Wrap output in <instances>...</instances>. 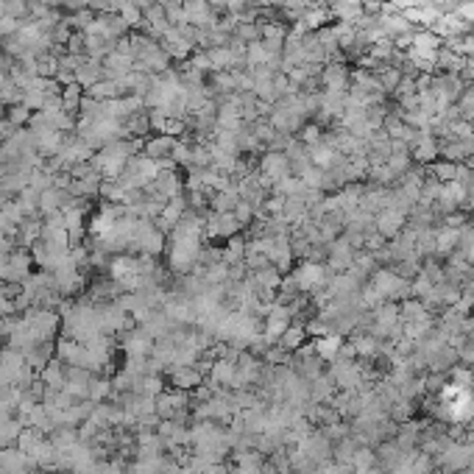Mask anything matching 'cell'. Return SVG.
I'll use <instances>...</instances> for the list:
<instances>
[{"label": "cell", "mask_w": 474, "mask_h": 474, "mask_svg": "<svg viewBox=\"0 0 474 474\" xmlns=\"http://www.w3.org/2000/svg\"><path fill=\"white\" fill-rule=\"evenodd\" d=\"M466 62H469V56H463V53H458V51L441 45V48H438V56H435V70H438V73H463V70H466Z\"/></svg>", "instance_id": "cell-6"}, {"label": "cell", "mask_w": 474, "mask_h": 474, "mask_svg": "<svg viewBox=\"0 0 474 474\" xmlns=\"http://www.w3.org/2000/svg\"><path fill=\"white\" fill-rule=\"evenodd\" d=\"M65 371H62V363L59 360H51L48 366H45V371H42V383L48 385V388H62L65 385Z\"/></svg>", "instance_id": "cell-16"}, {"label": "cell", "mask_w": 474, "mask_h": 474, "mask_svg": "<svg viewBox=\"0 0 474 474\" xmlns=\"http://www.w3.org/2000/svg\"><path fill=\"white\" fill-rule=\"evenodd\" d=\"M404 226H407V212H402V210H394V207H388V210H383V212H377V221H374V229L380 232V235L385 237V240H394L404 232Z\"/></svg>", "instance_id": "cell-5"}, {"label": "cell", "mask_w": 474, "mask_h": 474, "mask_svg": "<svg viewBox=\"0 0 474 474\" xmlns=\"http://www.w3.org/2000/svg\"><path fill=\"white\" fill-rule=\"evenodd\" d=\"M402 316L407 318V321H418V318H424V302H418V299L404 302V305H402Z\"/></svg>", "instance_id": "cell-26"}, {"label": "cell", "mask_w": 474, "mask_h": 474, "mask_svg": "<svg viewBox=\"0 0 474 474\" xmlns=\"http://www.w3.org/2000/svg\"><path fill=\"white\" fill-rule=\"evenodd\" d=\"M34 112L25 106V103H14V106H6V120L14 126V129H28Z\"/></svg>", "instance_id": "cell-11"}, {"label": "cell", "mask_w": 474, "mask_h": 474, "mask_svg": "<svg viewBox=\"0 0 474 474\" xmlns=\"http://www.w3.org/2000/svg\"><path fill=\"white\" fill-rule=\"evenodd\" d=\"M17 435H20V424L17 421H3L0 424V444H8Z\"/></svg>", "instance_id": "cell-29"}, {"label": "cell", "mask_w": 474, "mask_h": 474, "mask_svg": "<svg viewBox=\"0 0 474 474\" xmlns=\"http://www.w3.org/2000/svg\"><path fill=\"white\" fill-rule=\"evenodd\" d=\"M310 159H313V165H316V167L326 170V167H329V165L338 159V151L321 143V146H313V148H310Z\"/></svg>", "instance_id": "cell-18"}, {"label": "cell", "mask_w": 474, "mask_h": 474, "mask_svg": "<svg viewBox=\"0 0 474 474\" xmlns=\"http://www.w3.org/2000/svg\"><path fill=\"white\" fill-rule=\"evenodd\" d=\"M354 248H352V243L346 240V237L340 235L338 240H332V243H326V268L332 271V274H343V271H349L352 265H354Z\"/></svg>", "instance_id": "cell-1"}, {"label": "cell", "mask_w": 474, "mask_h": 474, "mask_svg": "<svg viewBox=\"0 0 474 474\" xmlns=\"http://www.w3.org/2000/svg\"><path fill=\"white\" fill-rule=\"evenodd\" d=\"M290 251H293V260H296V262H305V260H310L313 243L305 235H299V232H290Z\"/></svg>", "instance_id": "cell-17"}, {"label": "cell", "mask_w": 474, "mask_h": 474, "mask_svg": "<svg viewBox=\"0 0 474 474\" xmlns=\"http://www.w3.org/2000/svg\"><path fill=\"white\" fill-rule=\"evenodd\" d=\"M435 257L444 260L449 257L455 248H458V237H461V229H449V226H435Z\"/></svg>", "instance_id": "cell-8"}, {"label": "cell", "mask_w": 474, "mask_h": 474, "mask_svg": "<svg viewBox=\"0 0 474 474\" xmlns=\"http://www.w3.org/2000/svg\"><path fill=\"white\" fill-rule=\"evenodd\" d=\"M410 148V157L416 165H433L435 159H438V140L433 137V132L430 129H424V132H418V137L407 146Z\"/></svg>", "instance_id": "cell-4"}, {"label": "cell", "mask_w": 474, "mask_h": 474, "mask_svg": "<svg viewBox=\"0 0 474 474\" xmlns=\"http://www.w3.org/2000/svg\"><path fill=\"white\" fill-rule=\"evenodd\" d=\"M173 146H176V140L173 137H167V134H151V137H146V146H143V154L148 159H167L170 157V151H173Z\"/></svg>", "instance_id": "cell-7"}, {"label": "cell", "mask_w": 474, "mask_h": 474, "mask_svg": "<svg viewBox=\"0 0 474 474\" xmlns=\"http://www.w3.org/2000/svg\"><path fill=\"white\" fill-rule=\"evenodd\" d=\"M146 391H154V394H157V391H159L157 380H146Z\"/></svg>", "instance_id": "cell-33"}, {"label": "cell", "mask_w": 474, "mask_h": 474, "mask_svg": "<svg viewBox=\"0 0 474 474\" xmlns=\"http://www.w3.org/2000/svg\"><path fill=\"white\" fill-rule=\"evenodd\" d=\"M190 167H212V146L193 143V159H190Z\"/></svg>", "instance_id": "cell-21"}, {"label": "cell", "mask_w": 474, "mask_h": 474, "mask_svg": "<svg viewBox=\"0 0 474 474\" xmlns=\"http://www.w3.org/2000/svg\"><path fill=\"white\" fill-rule=\"evenodd\" d=\"M87 95L89 98H95V101H112V98H120V89H117V84L109 79H101L98 84H92L89 89H87Z\"/></svg>", "instance_id": "cell-13"}, {"label": "cell", "mask_w": 474, "mask_h": 474, "mask_svg": "<svg viewBox=\"0 0 474 474\" xmlns=\"http://www.w3.org/2000/svg\"><path fill=\"white\" fill-rule=\"evenodd\" d=\"M377 81H380L383 92L391 98V95L396 92V87H399V81H402V70L394 68V65H383V68L377 70Z\"/></svg>", "instance_id": "cell-10"}, {"label": "cell", "mask_w": 474, "mask_h": 474, "mask_svg": "<svg viewBox=\"0 0 474 474\" xmlns=\"http://www.w3.org/2000/svg\"><path fill=\"white\" fill-rule=\"evenodd\" d=\"M407 95H416V79L402 76V81H399V87H396V92L391 95V98L399 101V98H407Z\"/></svg>", "instance_id": "cell-28"}, {"label": "cell", "mask_w": 474, "mask_h": 474, "mask_svg": "<svg viewBox=\"0 0 474 474\" xmlns=\"http://www.w3.org/2000/svg\"><path fill=\"white\" fill-rule=\"evenodd\" d=\"M257 170H260V173H262L271 184L282 181L285 176H293V170H290V159H288V154H282V151H265V154L260 157Z\"/></svg>", "instance_id": "cell-2"}, {"label": "cell", "mask_w": 474, "mask_h": 474, "mask_svg": "<svg viewBox=\"0 0 474 474\" xmlns=\"http://www.w3.org/2000/svg\"><path fill=\"white\" fill-rule=\"evenodd\" d=\"M324 134H326V129H324L318 120H307V123H305V129L296 134V140H299L302 146L313 148V146H321V143H324Z\"/></svg>", "instance_id": "cell-9"}, {"label": "cell", "mask_w": 474, "mask_h": 474, "mask_svg": "<svg viewBox=\"0 0 474 474\" xmlns=\"http://www.w3.org/2000/svg\"><path fill=\"white\" fill-rule=\"evenodd\" d=\"M299 179L305 181V187H307V190H321V193H324V170H321V167L310 165V167H307Z\"/></svg>", "instance_id": "cell-22"}, {"label": "cell", "mask_w": 474, "mask_h": 474, "mask_svg": "<svg viewBox=\"0 0 474 474\" xmlns=\"http://www.w3.org/2000/svg\"><path fill=\"white\" fill-rule=\"evenodd\" d=\"M235 215H237V221H240L245 229L254 224V207H251L248 201H243V198H240V204L235 207Z\"/></svg>", "instance_id": "cell-27"}, {"label": "cell", "mask_w": 474, "mask_h": 474, "mask_svg": "<svg viewBox=\"0 0 474 474\" xmlns=\"http://www.w3.org/2000/svg\"><path fill=\"white\" fill-rule=\"evenodd\" d=\"M92 20H95V11H92V8H79V11H73V14H65V23H68L73 31H84Z\"/></svg>", "instance_id": "cell-20"}, {"label": "cell", "mask_w": 474, "mask_h": 474, "mask_svg": "<svg viewBox=\"0 0 474 474\" xmlns=\"http://www.w3.org/2000/svg\"><path fill=\"white\" fill-rule=\"evenodd\" d=\"M106 391H109V385L106 383H95V385H89V396L98 402L101 396H106Z\"/></svg>", "instance_id": "cell-31"}, {"label": "cell", "mask_w": 474, "mask_h": 474, "mask_svg": "<svg viewBox=\"0 0 474 474\" xmlns=\"http://www.w3.org/2000/svg\"><path fill=\"white\" fill-rule=\"evenodd\" d=\"M441 190H444V181H438V179H433V176H427L424 179V184H421V204H435L438 201V196H441Z\"/></svg>", "instance_id": "cell-19"}, {"label": "cell", "mask_w": 474, "mask_h": 474, "mask_svg": "<svg viewBox=\"0 0 474 474\" xmlns=\"http://www.w3.org/2000/svg\"><path fill=\"white\" fill-rule=\"evenodd\" d=\"M349 76H352L349 62H326L321 70L324 92H349Z\"/></svg>", "instance_id": "cell-3"}, {"label": "cell", "mask_w": 474, "mask_h": 474, "mask_svg": "<svg viewBox=\"0 0 474 474\" xmlns=\"http://www.w3.org/2000/svg\"><path fill=\"white\" fill-rule=\"evenodd\" d=\"M463 212H474V184L466 190V204H463Z\"/></svg>", "instance_id": "cell-32"}, {"label": "cell", "mask_w": 474, "mask_h": 474, "mask_svg": "<svg viewBox=\"0 0 474 474\" xmlns=\"http://www.w3.org/2000/svg\"><path fill=\"white\" fill-rule=\"evenodd\" d=\"M388 245V240L380 235L377 229H371L369 235H366V243H363V251H369V254H377V251H383Z\"/></svg>", "instance_id": "cell-25"}, {"label": "cell", "mask_w": 474, "mask_h": 474, "mask_svg": "<svg viewBox=\"0 0 474 474\" xmlns=\"http://www.w3.org/2000/svg\"><path fill=\"white\" fill-rule=\"evenodd\" d=\"M148 349H151L148 332H146V335H134V338H129V343H126V352H129L132 357H143Z\"/></svg>", "instance_id": "cell-23"}, {"label": "cell", "mask_w": 474, "mask_h": 474, "mask_svg": "<svg viewBox=\"0 0 474 474\" xmlns=\"http://www.w3.org/2000/svg\"><path fill=\"white\" fill-rule=\"evenodd\" d=\"M117 14H120V17L126 20V25H129L132 31H134V28H137V25L143 23V11H140V8L134 6V3H129V6H123V8L117 11Z\"/></svg>", "instance_id": "cell-24"}, {"label": "cell", "mask_w": 474, "mask_h": 474, "mask_svg": "<svg viewBox=\"0 0 474 474\" xmlns=\"http://www.w3.org/2000/svg\"><path fill=\"white\" fill-rule=\"evenodd\" d=\"M232 37H235L237 42H243V45L260 42V39H262V25H260V23H237Z\"/></svg>", "instance_id": "cell-14"}, {"label": "cell", "mask_w": 474, "mask_h": 474, "mask_svg": "<svg viewBox=\"0 0 474 474\" xmlns=\"http://www.w3.org/2000/svg\"><path fill=\"white\" fill-rule=\"evenodd\" d=\"M427 170V176H433V179H438V181H452L455 179V170H458V165L455 162H447V159H435L433 165H427L424 167Z\"/></svg>", "instance_id": "cell-12"}, {"label": "cell", "mask_w": 474, "mask_h": 474, "mask_svg": "<svg viewBox=\"0 0 474 474\" xmlns=\"http://www.w3.org/2000/svg\"><path fill=\"white\" fill-rule=\"evenodd\" d=\"M68 53H76V56H81L84 53V31H73V37L68 39Z\"/></svg>", "instance_id": "cell-30"}, {"label": "cell", "mask_w": 474, "mask_h": 474, "mask_svg": "<svg viewBox=\"0 0 474 474\" xmlns=\"http://www.w3.org/2000/svg\"><path fill=\"white\" fill-rule=\"evenodd\" d=\"M268 59H271V53L262 48V42H251V45H245V68H248V70L268 65Z\"/></svg>", "instance_id": "cell-15"}]
</instances>
